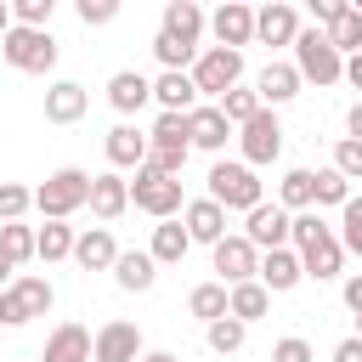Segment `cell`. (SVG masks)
Returning a JSON list of instances; mask_svg holds the SVG:
<instances>
[{"mask_svg": "<svg viewBox=\"0 0 362 362\" xmlns=\"http://www.w3.org/2000/svg\"><path fill=\"white\" fill-rule=\"evenodd\" d=\"M288 249L300 255V266H305L311 283H334V277H345V243H339V232H334L317 209L294 215V238H288Z\"/></svg>", "mask_w": 362, "mask_h": 362, "instance_id": "6da1fadb", "label": "cell"}, {"mask_svg": "<svg viewBox=\"0 0 362 362\" xmlns=\"http://www.w3.org/2000/svg\"><path fill=\"white\" fill-rule=\"evenodd\" d=\"M204 181H209V198H215L226 215H249V209L266 204V181H260V170H249L243 158H215Z\"/></svg>", "mask_w": 362, "mask_h": 362, "instance_id": "7a4b0ae2", "label": "cell"}, {"mask_svg": "<svg viewBox=\"0 0 362 362\" xmlns=\"http://www.w3.org/2000/svg\"><path fill=\"white\" fill-rule=\"evenodd\" d=\"M90 204V170H79V164H62V170H51L40 187H34V209L45 215V221H68L74 209H85Z\"/></svg>", "mask_w": 362, "mask_h": 362, "instance_id": "3957f363", "label": "cell"}, {"mask_svg": "<svg viewBox=\"0 0 362 362\" xmlns=\"http://www.w3.org/2000/svg\"><path fill=\"white\" fill-rule=\"evenodd\" d=\"M51 305H57L51 277H40V272H17V283L0 288V328H28V322L45 317Z\"/></svg>", "mask_w": 362, "mask_h": 362, "instance_id": "277c9868", "label": "cell"}, {"mask_svg": "<svg viewBox=\"0 0 362 362\" xmlns=\"http://www.w3.org/2000/svg\"><path fill=\"white\" fill-rule=\"evenodd\" d=\"M294 68H300L305 85H322V90L345 79V57L334 51V40H328L322 28H300V40H294Z\"/></svg>", "mask_w": 362, "mask_h": 362, "instance_id": "5b68a950", "label": "cell"}, {"mask_svg": "<svg viewBox=\"0 0 362 362\" xmlns=\"http://www.w3.org/2000/svg\"><path fill=\"white\" fill-rule=\"evenodd\" d=\"M192 85H198V96L221 102L226 90H238V85H243V51L204 45V51H198V62H192Z\"/></svg>", "mask_w": 362, "mask_h": 362, "instance_id": "8992f818", "label": "cell"}, {"mask_svg": "<svg viewBox=\"0 0 362 362\" xmlns=\"http://www.w3.org/2000/svg\"><path fill=\"white\" fill-rule=\"evenodd\" d=\"M0 57H6V62H11L17 74H51L62 51H57L51 28H17V23H11V34H6Z\"/></svg>", "mask_w": 362, "mask_h": 362, "instance_id": "52a82bcc", "label": "cell"}, {"mask_svg": "<svg viewBox=\"0 0 362 362\" xmlns=\"http://www.w3.org/2000/svg\"><path fill=\"white\" fill-rule=\"evenodd\" d=\"M130 204H136L141 215H153V221H175V215L187 209V198H181V181L158 175L153 164H141V170H136V181H130Z\"/></svg>", "mask_w": 362, "mask_h": 362, "instance_id": "ba28073f", "label": "cell"}, {"mask_svg": "<svg viewBox=\"0 0 362 362\" xmlns=\"http://www.w3.org/2000/svg\"><path fill=\"white\" fill-rule=\"evenodd\" d=\"M209 272H215V283H226V288L255 283V277H260V249H255L243 232H226V238L209 249Z\"/></svg>", "mask_w": 362, "mask_h": 362, "instance_id": "9c48e42d", "label": "cell"}, {"mask_svg": "<svg viewBox=\"0 0 362 362\" xmlns=\"http://www.w3.org/2000/svg\"><path fill=\"white\" fill-rule=\"evenodd\" d=\"M238 158H243L249 170H266V164L283 158V124H277L272 107H260V113L238 130Z\"/></svg>", "mask_w": 362, "mask_h": 362, "instance_id": "30bf717a", "label": "cell"}, {"mask_svg": "<svg viewBox=\"0 0 362 362\" xmlns=\"http://www.w3.org/2000/svg\"><path fill=\"white\" fill-rule=\"evenodd\" d=\"M102 153H107V170H141L147 164V153H153V141H147V130L136 124V119H119L107 136H102Z\"/></svg>", "mask_w": 362, "mask_h": 362, "instance_id": "8fae6325", "label": "cell"}, {"mask_svg": "<svg viewBox=\"0 0 362 362\" xmlns=\"http://www.w3.org/2000/svg\"><path fill=\"white\" fill-rule=\"evenodd\" d=\"M243 238L266 255V249H288V238H294V215L272 198V204H260V209H249L243 215Z\"/></svg>", "mask_w": 362, "mask_h": 362, "instance_id": "7c38bea8", "label": "cell"}, {"mask_svg": "<svg viewBox=\"0 0 362 362\" xmlns=\"http://www.w3.org/2000/svg\"><path fill=\"white\" fill-rule=\"evenodd\" d=\"M141 356H147L141 328H136V322H124V317L102 322V328H96V339H90V362H141Z\"/></svg>", "mask_w": 362, "mask_h": 362, "instance_id": "4fadbf2b", "label": "cell"}, {"mask_svg": "<svg viewBox=\"0 0 362 362\" xmlns=\"http://www.w3.org/2000/svg\"><path fill=\"white\" fill-rule=\"evenodd\" d=\"M158 34H170V40L192 45V51H204V34H209V11H204L198 0H164Z\"/></svg>", "mask_w": 362, "mask_h": 362, "instance_id": "5bb4252c", "label": "cell"}, {"mask_svg": "<svg viewBox=\"0 0 362 362\" xmlns=\"http://www.w3.org/2000/svg\"><path fill=\"white\" fill-rule=\"evenodd\" d=\"M209 34H215V45H226V51L255 45V6H243V0L215 6V11H209Z\"/></svg>", "mask_w": 362, "mask_h": 362, "instance_id": "9a60e30c", "label": "cell"}, {"mask_svg": "<svg viewBox=\"0 0 362 362\" xmlns=\"http://www.w3.org/2000/svg\"><path fill=\"white\" fill-rule=\"evenodd\" d=\"M300 28H305V23H300V11H294L288 0H266V6L255 11V40H260V45H294Z\"/></svg>", "mask_w": 362, "mask_h": 362, "instance_id": "2e32d148", "label": "cell"}, {"mask_svg": "<svg viewBox=\"0 0 362 362\" xmlns=\"http://www.w3.org/2000/svg\"><path fill=\"white\" fill-rule=\"evenodd\" d=\"M187 130H192V153H226V141H232V124H226V113L215 107V102H198L192 113H187Z\"/></svg>", "mask_w": 362, "mask_h": 362, "instance_id": "e0dca14e", "label": "cell"}, {"mask_svg": "<svg viewBox=\"0 0 362 362\" xmlns=\"http://www.w3.org/2000/svg\"><path fill=\"white\" fill-rule=\"evenodd\" d=\"M147 102H153V79H147V74H136V68H119V74L107 79V107H113L119 119H136Z\"/></svg>", "mask_w": 362, "mask_h": 362, "instance_id": "ac0fdd59", "label": "cell"}, {"mask_svg": "<svg viewBox=\"0 0 362 362\" xmlns=\"http://www.w3.org/2000/svg\"><path fill=\"white\" fill-rule=\"evenodd\" d=\"M90 107V90L79 79H51L45 85V124H79Z\"/></svg>", "mask_w": 362, "mask_h": 362, "instance_id": "d6986e66", "label": "cell"}, {"mask_svg": "<svg viewBox=\"0 0 362 362\" xmlns=\"http://www.w3.org/2000/svg\"><path fill=\"white\" fill-rule=\"evenodd\" d=\"M181 226H187V238H192V243H209V249H215V243L226 238V209H221L209 192H204V198H187Z\"/></svg>", "mask_w": 362, "mask_h": 362, "instance_id": "ffe728a7", "label": "cell"}, {"mask_svg": "<svg viewBox=\"0 0 362 362\" xmlns=\"http://www.w3.org/2000/svg\"><path fill=\"white\" fill-rule=\"evenodd\" d=\"M90 328L85 322H57L51 334H45V351L34 356V362H90Z\"/></svg>", "mask_w": 362, "mask_h": 362, "instance_id": "44dd1931", "label": "cell"}, {"mask_svg": "<svg viewBox=\"0 0 362 362\" xmlns=\"http://www.w3.org/2000/svg\"><path fill=\"white\" fill-rule=\"evenodd\" d=\"M300 85H305V79H300V68H294V62H277V57L255 74V90H260V102H266L272 113H277L283 102H294V96H300Z\"/></svg>", "mask_w": 362, "mask_h": 362, "instance_id": "7402d4cb", "label": "cell"}, {"mask_svg": "<svg viewBox=\"0 0 362 362\" xmlns=\"http://www.w3.org/2000/svg\"><path fill=\"white\" fill-rule=\"evenodd\" d=\"M124 209H130V181H124L119 170L90 175V215H96V221H119Z\"/></svg>", "mask_w": 362, "mask_h": 362, "instance_id": "603a6c76", "label": "cell"}, {"mask_svg": "<svg viewBox=\"0 0 362 362\" xmlns=\"http://www.w3.org/2000/svg\"><path fill=\"white\" fill-rule=\"evenodd\" d=\"M300 283H305V266H300L294 249H266V255H260V288H266V294H288V288H300Z\"/></svg>", "mask_w": 362, "mask_h": 362, "instance_id": "cb8c5ba5", "label": "cell"}, {"mask_svg": "<svg viewBox=\"0 0 362 362\" xmlns=\"http://www.w3.org/2000/svg\"><path fill=\"white\" fill-rule=\"evenodd\" d=\"M113 260H119L113 232H107V226H85L79 243H74V266H79V272H113Z\"/></svg>", "mask_w": 362, "mask_h": 362, "instance_id": "d4e9b609", "label": "cell"}, {"mask_svg": "<svg viewBox=\"0 0 362 362\" xmlns=\"http://www.w3.org/2000/svg\"><path fill=\"white\" fill-rule=\"evenodd\" d=\"M113 283H119L124 294H147V288L158 283V260H153L147 249H119V260H113Z\"/></svg>", "mask_w": 362, "mask_h": 362, "instance_id": "484cf974", "label": "cell"}, {"mask_svg": "<svg viewBox=\"0 0 362 362\" xmlns=\"http://www.w3.org/2000/svg\"><path fill=\"white\" fill-rule=\"evenodd\" d=\"M153 102H158V113H192L204 96L192 85V74H153Z\"/></svg>", "mask_w": 362, "mask_h": 362, "instance_id": "4316f807", "label": "cell"}, {"mask_svg": "<svg viewBox=\"0 0 362 362\" xmlns=\"http://www.w3.org/2000/svg\"><path fill=\"white\" fill-rule=\"evenodd\" d=\"M74 243H79V232H74L68 221H45V226H34V260H45V266L74 260Z\"/></svg>", "mask_w": 362, "mask_h": 362, "instance_id": "83f0119b", "label": "cell"}, {"mask_svg": "<svg viewBox=\"0 0 362 362\" xmlns=\"http://www.w3.org/2000/svg\"><path fill=\"white\" fill-rule=\"evenodd\" d=\"M187 317H198L204 328H209V322H221V317H232V288H226V283H215V277H209V283H198V288L187 294Z\"/></svg>", "mask_w": 362, "mask_h": 362, "instance_id": "f1b7e54d", "label": "cell"}, {"mask_svg": "<svg viewBox=\"0 0 362 362\" xmlns=\"http://www.w3.org/2000/svg\"><path fill=\"white\" fill-rule=\"evenodd\" d=\"M187 249H192V238H187L181 215H175V221H158V226H153V243H147V255H153L158 266H181V260H187Z\"/></svg>", "mask_w": 362, "mask_h": 362, "instance_id": "f546056e", "label": "cell"}, {"mask_svg": "<svg viewBox=\"0 0 362 362\" xmlns=\"http://www.w3.org/2000/svg\"><path fill=\"white\" fill-rule=\"evenodd\" d=\"M277 204H283L288 215L317 209V175H311V170H283V181H277Z\"/></svg>", "mask_w": 362, "mask_h": 362, "instance_id": "4dcf8cb0", "label": "cell"}, {"mask_svg": "<svg viewBox=\"0 0 362 362\" xmlns=\"http://www.w3.org/2000/svg\"><path fill=\"white\" fill-rule=\"evenodd\" d=\"M147 141H153V147H170V153H192L187 113H158V119L147 124Z\"/></svg>", "mask_w": 362, "mask_h": 362, "instance_id": "1f68e13d", "label": "cell"}, {"mask_svg": "<svg viewBox=\"0 0 362 362\" xmlns=\"http://www.w3.org/2000/svg\"><path fill=\"white\" fill-rule=\"evenodd\" d=\"M322 34L334 40V51H339V57H356V51H362V11L345 0V11H339V17H334Z\"/></svg>", "mask_w": 362, "mask_h": 362, "instance_id": "d6a6232c", "label": "cell"}, {"mask_svg": "<svg viewBox=\"0 0 362 362\" xmlns=\"http://www.w3.org/2000/svg\"><path fill=\"white\" fill-rule=\"evenodd\" d=\"M215 107L226 113V124H232V130H243V124H249V119H255L266 102H260V90H255V85H238V90H226Z\"/></svg>", "mask_w": 362, "mask_h": 362, "instance_id": "836d02e7", "label": "cell"}, {"mask_svg": "<svg viewBox=\"0 0 362 362\" xmlns=\"http://www.w3.org/2000/svg\"><path fill=\"white\" fill-rule=\"evenodd\" d=\"M266 311H272V294L260 288V277H255V283H238V288H232V317H238L243 328H249V322H260Z\"/></svg>", "mask_w": 362, "mask_h": 362, "instance_id": "e575fe53", "label": "cell"}, {"mask_svg": "<svg viewBox=\"0 0 362 362\" xmlns=\"http://www.w3.org/2000/svg\"><path fill=\"white\" fill-rule=\"evenodd\" d=\"M243 339H249V328H243L238 317H221V322H209V328H204V345H209L215 356H238V351H243Z\"/></svg>", "mask_w": 362, "mask_h": 362, "instance_id": "d590c367", "label": "cell"}, {"mask_svg": "<svg viewBox=\"0 0 362 362\" xmlns=\"http://www.w3.org/2000/svg\"><path fill=\"white\" fill-rule=\"evenodd\" d=\"M317 175V209H345L351 204V181L334 170V164H322V170H311Z\"/></svg>", "mask_w": 362, "mask_h": 362, "instance_id": "8d00e7d4", "label": "cell"}, {"mask_svg": "<svg viewBox=\"0 0 362 362\" xmlns=\"http://www.w3.org/2000/svg\"><path fill=\"white\" fill-rule=\"evenodd\" d=\"M0 249H6L11 266H28V260H34V226H28V221H6V226H0Z\"/></svg>", "mask_w": 362, "mask_h": 362, "instance_id": "74e56055", "label": "cell"}, {"mask_svg": "<svg viewBox=\"0 0 362 362\" xmlns=\"http://www.w3.org/2000/svg\"><path fill=\"white\" fill-rule=\"evenodd\" d=\"M34 209V187H23V181H0V226L6 221H23Z\"/></svg>", "mask_w": 362, "mask_h": 362, "instance_id": "f35d334b", "label": "cell"}, {"mask_svg": "<svg viewBox=\"0 0 362 362\" xmlns=\"http://www.w3.org/2000/svg\"><path fill=\"white\" fill-rule=\"evenodd\" d=\"M339 243H345V255H362V192H351V204L339 209Z\"/></svg>", "mask_w": 362, "mask_h": 362, "instance_id": "ab89813d", "label": "cell"}, {"mask_svg": "<svg viewBox=\"0 0 362 362\" xmlns=\"http://www.w3.org/2000/svg\"><path fill=\"white\" fill-rule=\"evenodd\" d=\"M57 0H11V23L17 28H51Z\"/></svg>", "mask_w": 362, "mask_h": 362, "instance_id": "60d3db41", "label": "cell"}, {"mask_svg": "<svg viewBox=\"0 0 362 362\" xmlns=\"http://www.w3.org/2000/svg\"><path fill=\"white\" fill-rule=\"evenodd\" d=\"M334 170H339L345 181H362V141L339 136V141H334Z\"/></svg>", "mask_w": 362, "mask_h": 362, "instance_id": "b9f144b4", "label": "cell"}, {"mask_svg": "<svg viewBox=\"0 0 362 362\" xmlns=\"http://www.w3.org/2000/svg\"><path fill=\"white\" fill-rule=\"evenodd\" d=\"M74 11H79V23H85V28H107V23L119 17V0H79Z\"/></svg>", "mask_w": 362, "mask_h": 362, "instance_id": "7bdbcfd3", "label": "cell"}, {"mask_svg": "<svg viewBox=\"0 0 362 362\" xmlns=\"http://www.w3.org/2000/svg\"><path fill=\"white\" fill-rule=\"evenodd\" d=\"M272 362H317V351H311V339H300V334H283V339L272 345Z\"/></svg>", "mask_w": 362, "mask_h": 362, "instance_id": "ee69618b", "label": "cell"}, {"mask_svg": "<svg viewBox=\"0 0 362 362\" xmlns=\"http://www.w3.org/2000/svg\"><path fill=\"white\" fill-rule=\"evenodd\" d=\"M339 300H345L351 317H362V272H345L339 277Z\"/></svg>", "mask_w": 362, "mask_h": 362, "instance_id": "f6af8a7d", "label": "cell"}, {"mask_svg": "<svg viewBox=\"0 0 362 362\" xmlns=\"http://www.w3.org/2000/svg\"><path fill=\"white\" fill-rule=\"evenodd\" d=\"M339 11H345V0H311V17H317V28H328Z\"/></svg>", "mask_w": 362, "mask_h": 362, "instance_id": "bcb514c9", "label": "cell"}, {"mask_svg": "<svg viewBox=\"0 0 362 362\" xmlns=\"http://www.w3.org/2000/svg\"><path fill=\"white\" fill-rule=\"evenodd\" d=\"M328 362H362V339H356V334H351V339H339Z\"/></svg>", "mask_w": 362, "mask_h": 362, "instance_id": "7dc6e473", "label": "cell"}, {"mask_svg": "<svg viewBox=\"0 0 362 362\" xmlns=\"http://www.w3.org/2000/svg\"><path fill=\"white\" fill-rule=\"evenodd\" d=\"M345 136H351V141H362V96L345 107Z\"/></svg>", "mask_w": 362, "mask_h": 362, "instance_id": "c3c4849f", "label": "cell"}, {"mask_svg": "<svg viewBox=\"0 0 362 362\" xmlns=\"http://www.w3.org/2000/svg\"><path fill=\"white\" fill-rule=\"evenodd\" d=\"M11 283H17V266H11V260H6V249H0V288H11Z\"/></svg>", "mask_w": 362, "mask_h": 362, "instance_id": "681fc988", "label": "cell"}, {"mask_svg": "<svg viewBox=\"0 0 362 362\" xmlns=\"http://www.w3.org/2000/svg\"><path fill=\"white\" fill-rule=\"evenodd\" d=\"M6 34H11V0H0V45H6Z\"/></svg>", "mask_w": 362, "mask_h": 362, "instance_id": "f907efd6", "label": "cell"}, {"mask_svg": "<svg viewBox=\"0 0 362 362\" xmlns=\"http://www.w3.org/2000/svg\"><path fill=\"white\" fill-rule=\"evenodd\" d=\"M141 362H181V356H175V351H147Z\"/></svg>", "mask_w": 362, "mask_h": 362, "instance_id": "816d5d0a", "label": "cell"}, {"mask_svg": "<svg viewBox=\"0 0 362 362\" xmlns=\"http://www.w3.org/2000/svg\"><path fill=\"white\" fill-rule=\"evenodd\" d=\"M356 339H362V317H356Z\"/></svg>", "mask_w": 362, "mask_h": 362, "instance_id": "f5cc1de1", "label": "cell"}]
</instances>
